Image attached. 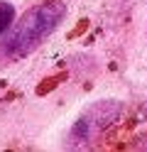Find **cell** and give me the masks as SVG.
Instances as JSON below:
<instances>
[{
  "instance_id": "obj_1",
  "label": "cell",
  "mask_w": 147,
  "mask_h": 152,
  "mask_svg": "<svg viewBox=\"0 0 147 152\" xmlns=\"http://www.w3.org/2000/svg\"><path fill=\"white\" fill-rule=\"evenodd\" d=\"M64 17H66L64 0H44V3L29 7L7 30L3 44H0V56L5 61H20L25 56H29L61 25Z\"/></svg>"
},
{
  "instance_id": "obj_2",
  "label": "cell",
  "mask_w": 147,
  "mask_h": 152,
  "mask_svg": "<svg viewBox=\"0 0 147 152\" xmlns=\"http://www.w3.org/2000/svg\"><path fill=\"white\" fill-rule=\"evenodd\" d=\"M120 113H123V103L113 101V98H105V101H98L93 106H88L81 115L76 118L71 130H69L66 145L69 147H88V145H93L108 128L115 125V120L120 118Z\"/></svg>"
},
{
  "instance_id": "obj_3",
  "label": "cell",
  "mask_w": 147,
  "mask_h": 152,
  "mask_svg": "<svg viewBox=\"0 0 147 152\" xmlns=\"http://www.w3.org/2000/svg\"><path fill=\"white\" fill-rule=\"evenodd\" d=\"M12 22H15V7L5 0H0V37L12 27Z\"/></svg>"
}]
</instances>
